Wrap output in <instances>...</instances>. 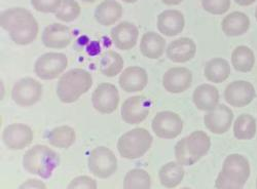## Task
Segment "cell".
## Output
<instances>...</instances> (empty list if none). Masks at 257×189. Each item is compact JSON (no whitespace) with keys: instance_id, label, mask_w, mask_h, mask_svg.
Segmentation results:
<instances>
[{"instance_id":"17","label":"cell","mask_w":257,"mask_h":189,"mask_svg":"<svg viewBox=\"0 0 257 189\" xmlns=\"http://www.w3.org/2000/svg\"><path fill=\"white\" fill-rule=\"evenodd\" d=\"M70 28L60 23H53L47 26L42 32L41 41L49 49H65L71 44Z\"/></svg>"},{"instance_id":"16","label":"cell","mask_w":257,"mask_h":189,"mask_svg":"<svg viewBox=\"0 0 257 189\" xmlns=\"http://www.w3.org/2000/svg\"><path fill=\"white\" fill-rule=\"evenodd\" d=\"M192 83V73L186 67H173L167 70L163 77V86L171 94H181Z\"/></svg>"},{"instance_id":"26","label":"cell","mask_w":257,"mask_h":189,"mask_svg":"<svg viewBox=\"0 0 257 189\" xmlns=\"http://www.w3.org/2000/svg\"><path fill=\"white\" fill-rule=\"evenodd\" d=\"M204 74L209 81L221 83L229 77L230 65L225 59L214 58L206 63Z\"/></svg>"},{"instance_id":"21","label":"cell","mask_w":257,"mask_h":189,"mask_svg":"<svg viewBox=\"0 0 257 189\" xmlns=\"http://www.w3.org/2000/svg\"><path fill=\"white\" fill-rule=\"evenodd\" d=\"M147 73L139 66H130L125 68L119 77V86L126 93L143 91L147 86Z\"/></svg>"},{"instance_id":"20","label":"cell","mask_w":257,"mask_h":189,"mask_svg":"<svg viewBox=\"0 0 257 189\" xmlns=\"http://www.w3.org/2000/svg\"><path fill=\"white\" fill-rule=\"evenodd\" d=\"M139 36L138 28L131 22H121L111 30V39L115 47L121 51L133 49Z\"/></svg>"},{"instance_id":"3","label":"cell","mask_w":257,"mask_h":189,"mask_svg":"<svg viewBox=\"0 0 257 189\" xmlns=\"http://www.w3.org/2000/svg\"><path fill=\"white\" fill-rule=\"evenodd\" d=\"M251 174L249 160L241 154L228 155L215 182L216 189H242Z\"/></svg>"},{"instance_id":"43","label":"cell","mask_w":257,"mask_h":189,"mask_svg":"<svg viewBox=\"0 0 257 189\" xmlns=\"http://www.w3.org/2000/svg\"><path fill=\"white\" fill-rule=\"evenodd\" d=\"M256 189H257V180H256Z\"/></svg>"},{"instance_id":"13","label":"cell","mask_w":257,"mask_h":189,"mask_svg":"<svg viewBox=\"0 0 257 189\" xmlns=\"http://www.w3.org/2000/svg\"><path fill=\"white\" fill-rule=\"evenodd\" d=\"M255 98L256 91L254 86L251 82L245 80L230 82L224 91L226 103L237 108L248 106Z\"/></svg>"},{"instance_id":"28","label":"cell","mask_w":257,"mask_h":189,"mask_svg":"<svg viewBox=\"0 0 257 189\" xmlns=\"http://www.w3.org/2000/svg\"><path fill=\"white\" fill-rule=\"evenodd\" d=\"M255 60L254 52L246 46H239L231 54L232 66L239 72H250L255 65Z\"/></svg>"},{"instance_id":"37","label":"cell","mask_w":257,"mask_h":189,"mask_svg":"<svg viewBox=\"0 0 257 189\" xmlns=\"http://www.w3.org/2000/svg\"><path fill=\"white\" fill-rule=\"evenodd\" d=\"M18 189H47L44 182L36 179H29L25 181Z\"/></svg>"},{"instance_id":"12","label":"cell","mask_w":257,"mask_h":189,"mask_svg":"<svg viewBox=\"0 0 257 189\" xmlns=\"http://www.w3.org/2000/svg\"><path fill=\"white\" fill-rule=\"evenodd\" d=\"M152 101L145 96H133L126 99L121 106V117L128 124H139L149 114Z\"/></svg>"},{"instance_id":"44","label":"cell","mask_w":257,"mask_h":189,"mask_svg":"<svg viewBox=\"0 0 257 189\" xmlns=\"http://www.w3.org/2000/svg\"><path fill=\"white\" fill-rule=\"evenodd\" d=\"M182 189H190V188H182Z\"/></svg>"},{"instance_id":"32","label":"cell","mask_w":257,"mask_h":189,"mask_svg":"<svg viewBox=\"0 0 257 189\" xmlns=\"http://www.w3.org/2000/svg\"><path fill=\"white\" fill-rule=\"evenodd\" d=\"M151 177L141 169L130 171L123 180V189H151Z\"/></svg>"},{"instance_id":"22","label":"cell","mask_w":257,"mask_h":189,"mask_svg":"<svg viewBox=\"0 0 257 189\" xmlns=\"http://www.w3.org/2000/svg\"><path fill=\"white\" fill-rule=\"evenodd\" d=\"M219 92L216 87L203 83L199 86L192 95L196 107L201 111H211L219 105Z\"/></svg>"},{"instance_id":"15","label":"cell","mask_w":257,"mask_h":189,"mask_svg":"<svg viewBox=\"0 0 257 189\" xmlns=\"http://www.w3.org/2000/svg\"><path fill=\"white\" fill-rule=\"evenodd\" d=\"M33 140V132L24 123H13L3 132V141L6 146L13 150L26 148Z\"/></svg>"},{"instance_id":"4","label":"cell","mask_w":257,"mask_h":189,"mask_svg":"<svg viewBox=\"0 0 257 189\" xmlns=\"http://www.w3.org/2000/svg\"><path fill=\"white\" fill-rule=\"evenodd\" d=\"M60 164V156L50 147L35 145L23 156L24 169L42 179H49Z\"/></svg>"},{"instance_id":"41","label":"cell","mask_w":257,"mask_h":189,"mask_svg":"<svg viewBox=\"0 0 257 189\" xmlns=\"http://www.w3.org/2000/svg\"><path fill=\"white\" fill-rule=\"evenodd\" d=\"M81 2L87 3V4H94V3L97 2V0H81Z\"/></svg>"},{"instance_id":"25","label":"cell","mask_w":257,"mask_h":189,"mask_svg":"<svg viewBox=\"0 0 257 189\" xmlns=\"http://www.w3.org/2000/svg\"><path fill=\"white\" fill-rule=\"evenodd\" d=\"M122 16V6L116 0H104L95 10L97 22L103 26L115 24Z\"/></svg>"},{"instance_id":"10","label":"cell","mask_w":257,"mask_h":189,"mask_svg":"<svg viewBox=\"0 0 257 189\" xmlns=\"http://www.w3.org/2000/svg\"><path fill=\"white\" fill-rule=\"evenodd\" d=\"M152 128L159 138L175 139L183 130V121L173 111H161L154 117Z\"/></svg>"},{"instance_id":"8","label":"cell","mask_w":257,"mask_h":189,"mask_svg":"<svg viewBox=\"0 0 257 189\" xmlns=\"http://www.w3.org/2000/svg\"><path fill=\"white\" fill-rule=\"evenodd\" d=\"M67 66L68 59L65 54L46 53L36 60L34 72L41 79L52 80L66 70Z\"/></svg>"},{"instance_id":"23","label":"cell","mask_w":257,"mask_h":189,"mask_svg":"<svg viewBox=\"0 0 257 189\" xmlns=\"http://www.w3.org/2000/svg\"><path fill=\"white\" fill-rule=\"evenodd\" d=\"M249 17L243 13L235 11L228 14L221 22V28L228 37H237L245 34L250 28Z\"/></svg>"},{"instance_id":"31","label":"cell","mask_w":257,"mask_h":189,"mask_svg":"<svg viewBox=\"0 0 257 189\" xmlns=\"http://www.w3.org/2000/svg\"><path fill=\"white\" fill-rule=\"evenodd\" d=\"M256 119L250 114H242L235 119L233 125L234 137L239 140H251L256 136Z\"/></svg>"},{"instance_id":"9","label":"cell","mask_w":257,"mask_h":189,"mask_svg":"<svg viewBox=\"0 0 257 189\" xmlns=\"http://www.w3.org/2000/svg\"><path fill=\"white\" fill-rule=\"evenodd\" d=\"M42 95V86L32 77L21 78L12 90L13 101L22 107H29L37 103Z\"/></svg>"},{"instance_id":"35","label":"cell","mask_w":257,"mask_h":189,"mask_svg":"<svg viewBox=\"0 0 257 189\" xmlns=\"http://www.w3.org/2000/svg\"><path fill=\"white\" fill-rule=\"evenodd\" d=\"M33 9L39 13H57L61 8L62 0H31Z\"/></svg>"},{"instance_id":"27","label":"cell","mask_w":257,"mask_h":189,"mask_svg":"<svg viewBox=\"0 0 257 189\" xmlns=\"http://www.w3.org/2000/svg\"><path fill=\"white\" fill-rule=\"evenodd\" d=\"M161 184L169 189L177 187L184 178L183 165L178 162L172 161L163 165L159 172Z\"/></svg>"},{"instance_id":"38","label":"cell","mask_w":257,"mask_h":189,"mask_svg":"<svg viewBox=\"0 0 257 189\" xmlns=\"http://www.w3.org/2000/svg\"><path fill=\"white\" fill-rule=\"evenodd\" d=\"M256 0H234L235 4H238L241 7H248L253 5Z\"/></svg>"},{"instance_id":"7","label":"cell","mask_w":257,"mask_h":189,"mask_svg":"<svg viewBox=\"0 0 257 189\" xmlns=\"http://www.w3.org/2000/svg\"><path fill=\"white\" fill-rule=\"evenodd\" d=\"M117 159L107 147H97L89 157L90 172L99 179H108L117 171Z\"/></svg>"},{"instance_id":"24","label":"cell","mask_w":257,"mask_h":189,"mask_svg":"<svg viewBox=\"0 0 257 189\" xmlns=\"http://www.w3.org/2000/svg\"><path fill=\"white\" fill-rule=\"evenodd\" d=\"M166 49V39L154 31L145 32L140 41L141 54L152 60L161 58Z\"/></svg>"},{"instance_id":"6","label":"cell","mask_w":257,"mask_h":189,"mask_svg":"<svg viewBox=\"0 0 257 189\" xmlns=\"http://www.w3.org/2000/svg\"><path fill=\"white\" fill-rule=\"evenodd\" d=\"M153 136L142 128H136L123 134L118 142L117 149L121 157L126 159H137L142 157L153 144Z\"/></svg>"},{"instance_id":"36","label":"cell","mask_w":257,"mask_h":189,"mask_svg":"<svg viewBox=\"0 0 257 189\" xmlns=\"http://www.w3.org/2000/svg\"><path fill=\"white\" fill-rule=\"evenodd\" d=\"M67 189H97V182L88 176H79L73 179Z\"/></svg>"},{"instance_id":"29","label":"cell","mask_w":257,"mask_h":189,"mask_svg":"<svg viewBox=\"0 0 257 189\" xmlns=\"http://www.w3.org/2000/svg\"><path fill=\"white\" fill-rule=\"evenodd\" d=\"M48 140L52 146L57 147V148L66 149L74 144L76 134L69 125H62V127L55 128L50 132Z\"/></svg>"},{"instance_id":"39","label":"cell","mask_w":257,"mask_h":189,"mask_svg":"<svg viewBox=\"0 0 257 189\" xmlns=\"http://www.w3.org/2000/svg\"><path fill=\"white\" fill-rule=\"evenodd\" d=\"M183 0H162V3L167 6H178Z\"/></svg>"},{"instance_id":"34","label":"cell","mask_w":257,"mask_h":189,"mask_svg":"<svg viewBox=\"0 0 257 189\" xmlns=\"http://www.w3.org/2000/svg\"><path fill=\"white\" fill-rule=\"evenodd\" d=\"M202 6L212 15H223L230 8V0H202Z\"/></svg>"},{"instance_id":"18","label":"cell","mask_w":257,"mask_h":189,"mask_svg":"<svg viewBox=\"0 0 257 189\" xmlns=\"http://www.w3.org/2000/svg\"><path fill=\"white\" fill-rule=\"evenodd\" d=\"M185 26L183 14L178 10H167L158 16L157 27L159 31L168 37L180 34Z\"/></svg>"},{"instance_id":"30","label":"cell","mask_w":257,"mask_h":189,"mask_svg":"<svg viewBox=\"0 0 257 189\" xmlns=\"http://www.w3.org/2000/svg\"><path fill=\"white\" fill-rule=\"evenodd\" d=\"M123 59L114 51H107L100 61V71L107 77H115L123 69Z\"/></svg>"},{"instance_id":"5","label":"cell","mask_w":257,"mask_h":189,"mask_svg":"<svg viewBox=\"0 0 257 189\" xmlns=\"http://www.w3.org/2000/svg\"><path fill=\"white\" fill-rule=\"evenodd\" d=\"M211 147L210 137L203 131H196L177 142L175 158L181 165L189 166L208 154Z\"/></svg>"},{"instance_id":"19","label":"cell","mask_w":257,"mask_h":189,"mask_svg":"<svg viewBox=\"0 0 257 189\" xmlns=\"http://www.w3.org/2000/svg\"><path fill=\"white\" fill-rule=\"evenodd\" d=\"M197 45L188 37H180L173 40L167 47V57L174 63H186L196 56Z\"/></svg>"},{"instance_id":"1","label":"cell","mask_w":257,"mask_h":189,"mask_svg":"<svg viewBox=\"0 0 257 189\" xmlns=\"http://www.w3.org/2000/svg\"><path fill=\"white\" fill-rule=\"evenodd\" d=\"M0 26L19 46L33 43L39 30L35 17L24 8H11L2 12Z\"/></svg>"},{"instance_id":"33","label":"cell","mask_w":257,"mask_h":189,"mask_svg":"<svg viewBox=\"0 0 257 189\" xmlns=\"http://www.w3.org/2000/svg\"><path fill=\"white\" fill-rule=\"evenodd\" d=\"M81 9L76 0H62L59 11L55 14L56 18L63 22H73L80 15Z\"/></svg>"},{"instance_id":"42","label":"cell","mask_w":257,"mask_h":189,"mask_svg":"<svg viewBox=\"0 0 257 189\" xmlns=\"http://www.w3.org/2000/svg\"><path fill=\"white\" fill-rule=\"evenodd\" d=\"M255 18H256V20H257V8H256V10H255Z\"/></svg>"},{"instance_id":"40","label":"cell","mask_w":257,"mask_h":189,"mask_svg":"<svg viewBox=\"0 0 257 189\" xmlns=\"http://www.w3.org/2000/svg\"><path fill=\"white\" fill-rule=\"evenodd\" d=\"M122 2L125 4H134V3L138 2V0H122Z\"/></svg>"},{"instance_id":"11","label":"cell","mask_w":257,"mask_h":189,"mask_svg":"<svg viewBox=\"0 0 257 189\" xmlns=\"http://www.w3.org/2000/svg\"><path fill=\"white\" fill-rule=\"evenodd\" d=\"M119 100L117 88L109 82L100 83L92 95L94 108L102 114H111L116 111Z\"/></svg>"},{"instance_id":"14","label":"cell","mask_w":257,"mask_h":189,"mask_svg":"<svg viewBox=\"0 0 257 189\" xmlns=\"http://www.w3.org/2000/svg\"><path fill=\"white\" fill-rule=\"evenodd\" d=\"M233 112L224 104H219L209 111L205 117L204 122L206 128L213 134L222 135L226 133L232 124Z\"/></svg>"},{"instance_id":"2","label":"cell","mask_w":257,"mask_h":189,"mask_svg":"<svg viewBox=\"0 0 257 189\" xmlns=\"http://www.w3.org/2000/svg\"><path fill=\"white\" fill-rule=\"evenodd\" d=\"M93 87L92 74L81 68L69 70L58 80L57 95L62 103L71 104Z\"/></svg>"}]
</instances>
